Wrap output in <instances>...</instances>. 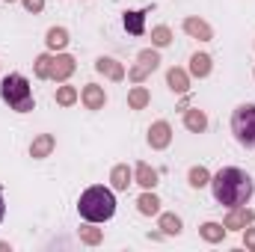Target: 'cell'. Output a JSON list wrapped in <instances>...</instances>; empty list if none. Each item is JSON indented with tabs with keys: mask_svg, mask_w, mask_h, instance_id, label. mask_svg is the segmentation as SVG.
<instances>
[{
	"mask_svg": "<svg viewBox=\"0 0 255 252\" xmlns=\"http://www.w3.org/2000/svg\"><path fill=\"white\" fill-rule=\"evenodd\" d=\"M74 101H77V89L74 86H60L57 89V104L60 107H71Z\"/></svg>",
	"mask_w": 255,
	"mask_h": 252,
	"instance_id": "cell-28",
	"label": "cell"
},
{
	"mask_svg": "<svg viewBox=\"0 0 255 252\" xmlns=\"http://www.w3.org/2000/svg\"><path fill=\"white\" fill-rule=\"evenodd\" d=\"M80 101H83V107H86V110H104L107 95H104V89H101V86L86 83V86H83V92H80Z\"/></svg>",
	"mask_w": 255,
	"mask_h": 252,
	"instance_id": "cell-8",
	"label": "cell"
},
{
	"mask_svg": "<svg viewBox=\"0 0 255 252\" xmlns=\"http://www.w3.org/2000/svg\"><path fill=\"white\" fill-rule=\"evenodd\" d=\"M122 24H125L128 33H133V36H142V33H145V9H133V12H125Z\"/></svg>",
	"mask_w": 255,
	"mask_h": 252,
	"instance_id": "cell-14",
	"label": "cell"
},
{
	"mask_svg": "<svg viewBox=\"0 0 255 252\" xmlns=\"http://www.w3.org/2000/svg\"><path fill=\"white\" fill-rule=\"evenodd\" d=\"M51 65H54V54H42V57H36V63H33L36 77H39V80H51Z\"/></svg>",
	"mask_w": 255,
	"mask_h": 252,
	"instance_id": "cell-24",
	"label": "cell"
},
{
	"mask_svg": "<svg viewBox=\"0 0 255 252\" xmlns=\"http://www.w3.org/2000/svg\"><path fill=\"white\" fill-rule=\"evenodd\" d=\"M211 190H214V199L226 208H238V205H247L255 193L253 178L238 169V166H226L220 169L214 178H211Z\"/></svg>",
	"mask_w": 255,
	"mask_h": 252,
	"instance_id": "cell-1",
	"label": "cell"
},
{
	"mask_svg": "<svg viewBox=\"0 0 255 252\" xmlns=\"http://www.w3.org/2000/svg\"><path fill=\"white\" fill-rule=\"evenodd\" d=\"M77 235H80V241H83V244H89V247H98V244L104 241V232H101V229H95V226H80V229H77Z\"/></svg>",
	"mask_w": 255,
	"mask_h": 252,
	"instance_id": "cell-25",
	"label": "cell"
},
{
	"mask_svg": "<svg viewBox=\"0 0 255 252\" xmlns=\"http://www.w3.org/2000/svg\"><path fill=\"white\" fill-rule=\"evenodd\" d=\"M133 181H136L139 187L151 190L154 184H157V169L148 166V163H136V169H133Z\"/></svg>",
	"mask_w": 255,
	"mask_h": 252,
	"instance_id": "cell-15",
	"label": "cell"
},
{
	"mask_svg": "<svg viewBox=\"0 0 255 252\" xmlns=\"http://www.w3.org/2000/svg\"><path fill=\"white\" fill-rule=\"evenodd\" d=\"M172 142V127H169V122H154V125L148 127V145L151 148H166Z\"/></svg>",
	"mask_w": 255,
	"mask_h": 252,
	"instance_id": "cell-9",
	"label": "cell"
},
{
	"mask_svg": "<svg viewBox=\"0 0 255 252\" xmlns=\"http://www.w3.org/2000/svg\"><path fill=\"white\" fill-rule=\"evenodd\" d=\"M95 71L98 74H104V77H110V80H125V68H122V63H116L113 57H101L98 63H95Z\"/></svg>",
	"mask_w": 255,
	"mask_h": 252,
	"instance_id": "cell-11",
	"label": "cell"
},
{
	"mask_svg": "<svg viewBox=\"0 0 255 252\" xmlns=\"http://www.w3.org/2000/svg\"><path fill=\"white\" fill-rule=\"evenodd\" d=\"M0 98H3L12 110H18V113H30V110L36 107L33 92H30V80H27L24 74H6L3 83H0Z\"/></svg>",
	"mask_w": 255,
	"mask_h": 252,
	"instance_id": "cell-3",
	"label": "cell"
},
{
	"mask_svg": "<svg viewBox=\"0 0 255 252\" xmlns=\"http://www.w3.org/2000/svg\"><path fill=\"white\" fill-rule=\"evenodd\" d=\"M166 83H169L172 92L184 95V92L190 89V74H187L184 68H169V71H166Z\"/></svg>",
	"mask_w": 255,
	"mask_h": 252,
	"instance_id": "cell-13",
	"label": "cell"
},
{
	"mask_svg": "<svg viewBox=\"0 0 255 252\" xmlns=\"http://www.w3.org/2000/svg\"><path fill=\"white\" fill-rule=\"evenodd\" d=\"M157 226H160V232L163 235H181V217L178 214H160V220H157Z\"/></svg>",
	"mask_w": 255,
	"mask_h": 252,
	"instance_id": "cell-20",
	"label": "cell"
},
{
	"mask_svg": "<svg viewBox=\"0 0 255 252\" xmlns=\"http://www.w3.org/2000/svg\"><path fill=\"white\" fill-rule=\"evenodd\" d=\"M77 211H80V217L86 223H104V220H110L116 214V196L107 187H89L80 193Z\"/></svg>",
	"mask_w": 255,
	"mask_h": 252,
	"instance_id": "cell-2",
	"label": "cell"
},
{
	"mask_svg": "<svg viewBox=\"0 0 255 252\" xmlns=\"http://www.w3.org/2000/svg\"><path fill=\"white\" fill-rule=\"evenodd\" d=\"M54 145H57V139H54L51 133H39V136L30 142V157L42 160V157H48V154L54 151Z\"/></svg>",
	"mask_w": 255,
	"mask_h": 252,
	"instance_id": "cell-12",
	"label": "cell"
},
{
	"mask_svg": "<svg viewBox=\"0 0 255 252\" xmlns=\"http://www.w3.org/2000/svg\"><path fill=\"white\" fill-rule=\"evenodd\" d=\"M151 45H154V48L172 45V30H169V27H154V30H151Z\"/></svg>",
	"mask_w": 255,
	"mask_h": 252,
	"instance_id": "cell-27",
	"label": "cell"
},
{
	"mask_svg": "<svg viewBox=\"0 0 255 252\" xmlns=\"http://www.w3.org/2000/svg\"><path fill=\"white\" fill-rule=\"evenodd\" d=\"M157 65H160V54H157L154 48H145V51H139V54H136V65L128 71V77H130L133 83H142V80H145Z\"/></svg>",
	"mask_w": 255,
	"mask_h": 252,
	"instance_id": "cell-5",
	"label": "cell"
},
{
	"mask_svg": "<svg viewBox=\"0 0 255 252\" xmlns=\"http://www.w3.org/2000/svg\"><path fill=\"white\" fill-rule=\"evenodd\" d=\"M199 235H202L208 244H220V241L226 238V226H220V223H205V226L199 229Z\"/></svg>",
	"mask_w": 255,
	"mask_h": 252,
	"instance_id": "cell-23",
	"label": "cell"
},
{
	"mask_svg": "<svg viewBox=\"0 0 255 252\" xmlns=\"http://www.w3.org/2000/svg\"><path fill=\"white\" fill-rule=\"evenodd\" d=\"M6 3H15V0H6Z\"/></svg>",
	"mask_w": 255,
	"mask_h": 252,
	"instance_id": "cell-32",
	"label": "cell"
},
{
	"mask_svg": "<svg viewBox=\"0 0 255 252\" xmlns=\"http://www.w3.org/2000/svg\"><path fill=\"white\" fill-rule=\"evenodd\" d=\"M187 181H190V187H205V184H211V172L205 169V166H193L190 175H187Z\"/></svg>",
	"mask_w": 255,
	"mask_h": 252,
	"instance_id": "cell-26",
	"label": "cell"
},
{
	"mask_svg": "<svg viewBox=\"0 0 255 252\" xmlns=\"http://www.w3.org/2000/svg\"><path fill=\"white\" fill-rule=\"evenodd\" d=\"M148 101H151V95H148L145 86H133V89L128 92V107H130V110H145Z\"/></svg>",
	"mask_w": 255,
	"mask_h": 252,
	"instance_id": "cell-17",
	"label": "cell"
},
{
	"mask_svg": "<svg viewBox=\"0 0 255 252\" xmlns=\"http://www.w3.org/2000/svg\"><path fill=\"white\" fill-rule=\"evenodd\" d=\"M184 33L193 36V39H199V42H211L214 39V30H211V24L208 21H202V18H184Z\"/></svg>",
	"mask_w": 255,
	"mask_h": 252,
	"instance_id": "cell-10",
	"label": "cell"
},
{
	"mask_svg": "<svg viewBox=\"0 0 255 252\" xmlns=\"http://www.w3.org/2000/svg\"><path fill=\"white\" fill-rule=\"evenodd\" d=\"M244 247L255 252V229H253V223H250V226L244 229Z\"/></svg>",
	"mask_w": 255,
	"mask_h": 252,
	"instance_id": "cell-29",
	"label": "cell"
},
{
	"mask_svg": "<svg viewBox=\"0 0 255 252\" xmlns=\"http://www.w3.org/2000/svg\"><path fill=\"white\" fill-rule=\"evenodd\" d=\"M45 42H48L51 51H63L65 45H68V30H65V27H51Z\"/></svg>",
	"mask_w": 255,
	"mask_h": 252,
	"instance_id": "cell-22",
	"label": "cell"
},
{
	"mask_svg": "<svg viewBox=\"0 0 255 252\" xmlns=\"http://www.w3.org/2000/svg\"><path fill=\"white\" fill-rule=\"evenodd\" d=\"M232 133L244 148H255V104H241L232 116Z\"/></svg>",
	"mask_w": 255,
	"mask_h": 252,
	"instance_id": "cell-4",
	"label": "cell"
},
{
	"mask_svg": "<svg viewBox=\"0 0 255 252\" xmlns=\"http://www.w3.org/2000/svg\"><path fill=\"white\" fill-rule=\"evenodd\" d=\"M130 181H133V172L128 169V163L113 166V172H110V184H113V190H128Z\"/></svg>",
	"mask_w": 255,
	"mask_h": 252,
	"instance_id": "cell-16",
	"label": "cell"
},
{
	"mask_svg": "<svg viewBox=\"0 0 255 252\" xmlns=\"http://www.w3.org/2000/svg\"><path fill=\"white\" fill-rule=\"evenodd\" d=\"M21 3H24V9H27V12H33V15L45 9V0H21Z\"/></svg>",
	"mask_w": 255,
	"mask_h": 252,
	"instance_id": "cell-30",
	"label": "cell"
},
{
	"mask_svg": "<svg viewBox=\"0 0 255 252\" xmlns=\"http://www.w3.org/2000/svg\"><path fill=\"white\" fill-rule=\"evenodd\" d=\"M184 127L193 130V133H202L208 127V116L202 110H184Z\"/></svg>",
	"mask_w": 255,
	"mask_h": 252,
	"instance_id": "cell-18",
	"label": "cell"
},
{
	"mask_svg": "<svg viewBox=\"0 0 255 252\" xmlns=\"http://www.w3.org/2000/svg\"><path fill=\"white\" fill-rule=\"evenodd\" d=\"M3 214H6V205H3V196H0V220H3Z\"/></svg>",
	"mask_w": 255,
	"mask_h": 252,
	"instance_id": "cell-31",
	"label": "cell"
},
{
	"mask_svg": "<svg viewBox=\"0 0 255 252\" xmlns=\"http://www.w3.org/2000/svg\"><path fill=\"white\" fill-rule=\"evenodd\" d=\"M253 220H255L253 211H250L247 205H238V208H232V211H229V217H226V223H223V226H226V232H229V229H232V232H241V229H247Z\"/></svg>",
	"mask_w": 255,
	"mask_h": 252,
	"instance_id": "cell-6",
	"label": "cell"
},
{
	"mask_svg": "<svg viewBox=\"0 0 255 252\" xmlns=\"http://www.w3.org/2000/svg\"><path fill=\"white\" fill-rule=\"evenodd\" d=\"M136 208H139V214L154 217V214H160V199H157L154 193H142V196L136 199Z\"/></svg>",
	"mask_w": 255,
	"mask_h": 252,
	"instance_id": "cell-19",
	"label": "cell"
},
{
	"mask_svg": "<svg viewBox=\"0 0 255 252\" xmlns=\"http://www.w3.org/2000/svg\"><path fill=\"white\" fill-rule=\"evenodd\" d=\"M190 74L193 77H208V74H211V57H208V54H193L190 57Z\"/></svg>",
	"mask_w": 255,
	"mask_h": 252,
	"instance_id": "cell-21",
	"label": "cell"
},
{
	"mask_svg": "<svg viewBox=\"0 0 255 252\" xmlns=\"http://www.w3.org/2000/svg\"><path fill=\"white\" fill-rule=\"evenodd\" d=\"M74 57H68V54H57L54 57V65H51V80H57V83H65L71 74H74Z\"/></svg>",
	"mask_w": 255,
	"mask_h": 252,
	"instance_id": "cell-7",
	"label": "cell"
}]
</instances>
